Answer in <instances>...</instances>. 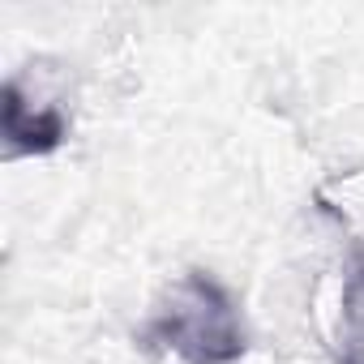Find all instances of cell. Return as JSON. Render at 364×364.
<instances>
[{"label": "cell", "instance_id": "obj_2", "mask_svg": "<svg viewBox=\"0 0 364 364\" xmlns=\"http://www.w3.org/2000/svg\"><path fill=\"white\" fill-rule=\"evenodd\" d=\"M0 133H5V154L22 159V154H48L65 141V116L56 107H39L31 112L18 82L5 86V103H0Z\"/></svg>", "mask_w": 364, "mask_h": 364}, {"label": "cell", "instance_id": "obj_1", "mask_svg": "<svg viewBox=\"0 0 364 364\" xmlns=\"http://www.w3.org/2000/svg\"><path fill=\"white\" fill-rule=\"evenodd\" d=\"M150 343H163L185 364H232L245 355V326L232 296L202 270H189L146 326Z\"/></svg>", "mask_w": 364, "mask_h": 364}]
</instances>
